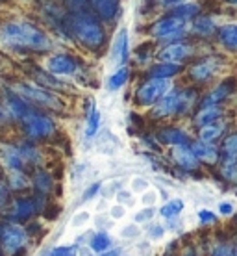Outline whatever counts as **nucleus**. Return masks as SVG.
<instances>
[{"instance_id":"obj_1","label":"nucleus","mask_w":237,"mask_h":256,"mask_svg":"<svg viewBox=\"0 0 237 256\" xmlns=\"http://www.w3.org/2000/svg\"><path fill=\"white\" fill-rule=\"evenodd\" d=\"M0 43L17 50H52V41L48 39V36L28 20H7L4 24H0Z\"/></svg>"},{"instance_id":"obj_2","label":"nucleus","mask_w":237,"mask_h":256,"mask_svg":"<svg viewBox=\"0 0 237 256\" xmlns=\"http://www.w3.org/2000/svg\"><path fill=\"white\" fill-rule=\"evenodd\" d=\"M65 28L80 45L89 50H100L106 45V30L104 24L96 19L93 10H85L80 13H69L65 17Z\"/></svg>"},{"instance_id":"obj_3","label":"nucleus","mask_w":237,"mask_h":256,"mask_svg":"<svg viewBox=\"0 0 237 256\" xmlns=\"http://www.w3.org/2000/svg\"><path fill=\"white\" fill-rule=\"evenodd\" d=\"M9 91L15 93L17 96H20L22 100H26V102L30 104V106H33L35 110L48 108V110H54V112L63 110L61 100L52 91H46L43 88H39V86H33V84H17Z\"/></svg>"},{"instance_id":"obj_4","label":"nucleus","mask_w":237,"mask_h":256,"mask_svg":"<svg viewBox=\"0 0 237 256\" xmlns=\"http://www.w3.org/2000/svg\"><path fill=\"white\" fill-rule=\"evenodd\" d=\"M28 245V232L22 224L0 221V249L4 256H17Z\"/></svg>"},{"instance_id":"obj_5","label":"nucleus","mask_w":237,"mask_h":256,"mask_svg":"<svg viewBox=\"0 0 237 256\" xmlns=\"http://www.w3.org/2000/svg\"><path fill=\"white\" fill-rule=\"evenodd\" d=\"M20 128H22L24 136L30 141H41L54 134V121L35 110V112H32L30 116L20 121Z\"/></svg>"},{"instance_id":"obj_6","label":"nucleus","mask_w":237,"mask_h":256,"mask_svg":"<svg viewBox=\"0 0 237 256\" xmlns=\"http://www.w3.org/2000/svg\"><path fill=\"white\" fill-rule=\"evenodd\" d=\"M186 32V22L180 20L174 15H165L161 19L154 20L150 26V34L152 38H156L158 41H173V39H180Z\"/></svg>"},{"instance_id":"obj_7","label":"nucleus","mask_w":237,"mask_h":256,"mask_svg":"<svg viewBox=\"0 0 237 256\" xmlns=\"http://www.w3.org/2000/svg\"><path fill=\"white\" fill-rule=\"evenodd\" d=\"M169 80H158V78H148L135 90V102L139 106H154L161 96L169 91Z\"/></svg>"},{"instance_id":"obj_8","label":"nucleus","mask_w":237,"mask_h":256,"mask_svg":"<svg viewBox=\"0 0 237 256\" xmlns=\"http://www.w3.org/2000/svg\"><path fill=\"white\" fill-rule=\"evenodd\" d=\"M178 91L180 90L167 91L165 95L152 106L150 117L156 119V121H161V119H167V117L178 116Z\"/></svg>"},{"instance_id":"obj_9","label":"nucleus","mask_w":237,"mask_h":256,"mask_svg":"<svg viewBox=\"0 0 237 256\" xmlns=\"http://www.w3.org/2000/svg\"><path fill=\"white\" fill-rule=\"evenodd\" d=\"M195 48H193L191 43L187 41H178V43H169L165 48H161L158 58L163 62V64H176L180 65V62L191 58Z\"/></svg>"},{"instance_id":"obj_10","label":"nucleus","mask_w":237,"mask_h":256,"mask_svg":"<svg viewBox=\"0 0 237 256\" xmlns=\"http://www.w3.org/2000/svg\"><path fill=\"white\" fill-rule=\"evenodd\" d=\"M78 69L76 65V60L72 58L71 54H54L48 58L46 62V70H48V74H58V76H71L74 74Z\"/></svg>"},{"instance_id":"obj_11","label":"nucleus","mask_w":237,"mask_h":256,"mask_svg":"<svg viewBox=\"0 0 237 256\" xmlns=\"http://www.w3.org/2000/svg\"><path fill=\"white\" fill-rule=\"evenodd\" d=\"M35 214H37V197L35 198L22 197V198H17V200L11 204L9 219H11V223L20 224L22 221L32 219Z\"/></svg>"},{"instance_id":"obj_12","label":"nucleus","mask_w":237,"mask_h":256,"mask_svg":"<svg viewBox=\"0 0 237 256\" xmlns=\"http://www.w3.org/2000/svg\"><path fill=\"white\" fill-rule=\"evenodd\" d=\"M219 69V60L217 58H206L199 64H195L189 69V80L195 84H206L210 82L213 76H215V72Z\"/></svg>"},{"instance_id":"obj_13","label":"nucleus","mask_w":237,"mask_h":256,"mask_svg":"<svg viewBox=\"0 0 237 256\" xmlns=\"http://www.w3.org/2000/svg\"><path fill=\"white\" fill-rule=\"evenodd\" d=\"M130 56V36L126 28H121L115 34L113 45H111V62L117 65V69L126 65V60Z\"/></svg>"},{"instance_id":"obj_14","label":"nucleus","mask_w":237,"mask_h":256,"mask_svg":"<svg viewBox=\"0 0 237 256\" xmlns=\"http://www.w3.org/2000/svg\"><path fill=\"white\" fill-rule=\"evenodd\" d=\"M2 108L6 110V114L9 116V119H17V121H22L24 117H28L32 112H35L33 106L22 100L20 96H17L15 93H7V96L4 98V106Z\"/></svg>"},{"instance_id":"obj_15","label":"nucleus","mask_w":237,"mask_h":256,"mask_svg":"<svg viewBox=\"0 0 237 256\" xmlns=\"http://www.w3.org/2000/svg\"><path fill=\"white\" fill-rule=\"evenodd\" d=\"M236 78H226L225 82L217 84L202 100V106H221L226 98H230V95L236 90Z\"/></svg>"},{"instance_id":"obj_16","label":"nucleus","mask_w":237,"mask_h":256,"mask_svg":"<svg viewBox=\"0 0 237 256\" xmlns=\"http://www.w3.org/2000/svg\"><path fill=\"white\" fill-rule=\"evenodd\" d=\"M171 158L184 171H197L200 167V162L195 158L189 145H186V147H173L171 148Z\"/></svg>"},{"instance_id":"obj_17","label":"nucleus","mask_w":237,"mask_h":256,"mask_svg":"<svg viewBox=\"0 0 237 256\" xmlns=\"http://www.w3.org/2000/svg\"><path fill=\"white\" fill-rule=\"evenodd\" d=\"M160 141L161 143H165L169 147H186V145H191L193 141L189 138L186 130H182V128H176V126H167L163 128L160 132Z\"/></svg>"},{"instance_id":"obj_18","label":"nucleus","mask_w":237,"mask_h":256,"mask_svg":"<svg viewBox=\"0 0 237 256\" xmlns=\"http://www.w3.org/2000/svg\"><path fill=\"white\" fill-rule=\"evenodd\" d=\"M189 147H191V152L195 154V158L200 164L215 166L219 162V148L215 145H208V143H202V141H193Z\"/></svg>"},{"instance_id":"obj_19","label":"nucleus","mask_w":237,"mask_h":256,"mask_svg":"<svg viewBox=\"0 0 237 256\" xmlns=\"http://www.w3.org/2000/svg\"><path fill=\"white\" fill-rule=\"evenodd\" d=\"M163 6L167 8H173V13L174 17H178L180 20H187L191 19H197L200 13V6L199 4H195V2H163Z\"/></svg>"},{"instance_id":"obj_20","label":"nucleus","mask_w":237,"mask_h":256,"mask_svg":"<svg viewBox=\"0 0 237 256\" xmlns=\"http://www.w3.org/2000/svg\"><path fill=\"white\" fill-rule=\"evenodd\" d=\"M91 8H95L93 13L96 15V19L100 20V22H109V20H113L121 13V4L119 2H102V0H98V2H91Z\"/></svg>"},{"instance_id":"obj_21","label":"nucleus","mask_w":237,"mask_h":256,"mask_svg":"<svg viewBox=\"0 0 237 256\" xmlns=\"http://www.w3.org/2000/svg\"><path fill=\"white\" fill-rule=\"evenodd\" d=\"M219 160L223 166H237V132L225 138L219 150Z\"/></svg>"},{"instance_id":"obj_22","label":"nucleus","mask_w":237,"mask_h":256,"mask_svg":"<svg viewBox=\"0 0 237 256\" xmlns=\"http://www.w3.org/2000/svg\"><path fill=\"white\" fill-rule=\"evenodd\" d=\"M221 117H223V106H200L193 117V122L199 128H202L206 124L221 121Z\"/></svg>"},{"instance_id":"obj_23","label":"nucleus","mask_w":237,"mask_h":256,"mask_svg":"<svg viewBox=\"0 0 237 256\" xmlns=\"http://www.w3.org/2000/svg\"><path fill=\"white\" fill-rule=\"evenodd\" d=\"M217 41L228 52H237V24H225L217 30Z\"/></svg>"},{"instance_id":"obj_24","label":"nucleus","mask_w":237,"mask_h":256,"mask_svg":"<svg viewBox=\"0 0 237 256\" xmlns=\"http://www.w3.org/2000/svg\"><path fill=\"white\" fill-rule=\"evenodd\" d=\"M225 122L217 121L212 122V124H206V126L199 128V141L202 143H208V145H213L215 141L221 140V136L225 134Z\"/></svg>"},{"instance_id":"obj_25","label":"nucleus","mask_w":237,"mask_h":256,"mask_svg":"<svg viewBox=\"0 0 237 256\" xmlns=\"http://www.w3.org/2000/svg\"><path fill=\"white\" fill-rule=\"evenodd\" d=\"M180 70H182V67L176 64H163V62H160V64H156L150 67V72H148V76L150 78H158V80H171V78H174L176 74H180Z\"/></svg>"},{"instance_id":"obj_26","label":"nucleus","mask_w":237,"mask_h":256,"mask_svg":"<svg viewBox=\"0 0 237 256\" xmlns=\"http://www.w3.org/2000/svg\"><path fill=\"white\" fill-rule=\"evenodd\" d=\"M193 32L200 36V38H212L213 34L217 32V26H215V20L208 15H200L193 20Z\"/></svg>"},{"instance_id":"obj_27","label":"nucleus","mask_w":237,"mask_h":256,"mask_svg":"<svg viewBox=\"0 0 237 256\" xmlns=\"http://www.w3.org/2000/svg\"><path fill=\"white\" fill-rule=\"evenodd\" d=\"M130 74H132V69L128 65H122L115 72H111V76L108 78V90L109 91H119L122 86H126L130 80Z\"/></svg>"},{"instance_id":"obj_28","label":"nucleus","mask_w":237,"mask_h":256,"mask_svg":"<svg viewBox=\"0 0 237 256\" xmlns=\"http://www.w3.org/2000/svg\"><path fill=\"white\" fill-rule=\"evenodd\" d=\"M111 236L108 232H95L89 240V249L96 254H102V252H108L111 250Z\"/></svg>"},{"instance_id":"obj_29","label":"nucleus","mask_w":237,"mask_h":256,"mask_svg":"<svg viewBox=\"0 0 237 256\" xmlns=\"http://www.w3.org/2000/svg\"><path fill=\"white\" fill-rule=\"evenodd\" d=\"M32 184V180L26 176L24 171H9L7 173V190L11 192H24Z\"/></svg>"},{"instance_id":"obj_30","label":"nucleus","mask_w":237,"mask_h":256,"mask_svg":"<svg viewBox=\"0 0 237 256\" xmlns=\"http://www.w3.org/2000/svg\"><path fill=\"white\" fill-rule=\"evenodd\" d=\"M197 102V91L187 88L178 91V116H187L191 112L193 104Z\"/></svg>"},{"instance_id":"obj_31","label":"nucleus","mask_w":237,"mask_h":256,"mask_svg":"<svg viewBox=\"0 0 237 256\" xmlns=\"http://www.w3.org/2000/svg\"><path fill=\"white\" fill-rule=\"evenodd\" d=\"M33 186H35V192H39L41 195L52 192V186H54L52 174L46 173V171H37L33 176Z\"/></svg>"},{"instance_id":"obj_32","label":"nucleus","mask_w":237,"mask_h":256,"mask_svg":"<svg viewBox=\"0 0 237 256\" xmlns=\"http://www.w3.org/2000/svg\"><path fill=\"white\" fill-rule=\"evenodd\" d=\"M98 128H100V112L96 110V106H91L87 114V122H85V136L87 138L96 136Z\"/></svg>"},{"instance_id":"obj_33","label":"nucleus","mask_w":237,"mask_h":256,"mask_svg":"<svg viewBox=\"0 0 237 256\" xmlns=\"http://www.w3.org/2000/svg\"><path fill=\"white\" fill-rule=\"evenodd\" d=\"M184 206L186 204H184V200H182V198H173V200H169V202H165V204L161 206L160 214L165 219H174L180 212L184 210Z\"/></svg>"},{"instance_id":"obj_34","label":"nucleus","mask_w":237,"mask_h":256,"mask_svg":"<svg viewBox=\"0 0 237 256\" xmlns=\"http://www.w3.org/2000/svg\"><path fill=\"white\" fill-rule=\"evenodd\" d=\"M76 245H58L52 250H48V256H76Z\"/></svg>"},{"instance_id":"obj_35","label":"nucleus","mask_w":237,"mask_h":256,"mask_svg":"<svg viewBox=\"0 0 237 256\" xmlns=\"http://www.w3.org/2000/svg\"><path fill=\"white\" fill-rule=\"evenodd\" d=\"M156 216V210L154 208H145V210H141L139 214H135V224H145L148 223V221H152V218Z\"/></svg>"},{"instance_id":"obj_36","label":"nucleus","mask_w":237,"mask_h":256,"mask_svg":"<svg viewBox=\"0 0 237 256\" xmlns=\"http://www.w3.org/2000/svg\"><path fill=\"white\" fill-rule=\"evenodd\" d=\"M210 256H234V254H232V245L225 244V242H221V244H217L215 247H213L212 254H210Z\"/></svg>"},{"instance_id":"obj_37","label":"nucleus","mask_w":237,"mask_h":256,"mask_svg":"<svg viewBox=\"0 0 237 256\" xmlns=\"http://www.w3.org/2000/svg\"><path fill=\"white\" fill-rule=\"evenodd\" d=\"M221 174H223L228 182H232V184H237V166H223V169H221Z\"/></svg>"},{"instance_id":"obj_38","label":"nucleus","mask_w":237,"mask_h":256,"mask_svg":"<svg viewBox=\"0 0 237 256\" xmlns=\"http://www.w3.org/2000/svg\"><path fill=\"white\" fill-rule=\"evenodd\" d=\"M199 221L200 224H212V223H217V218H215V214L212 210H200Z\"/></svg>"},{"instance_id":"obj_39","label":"nucleus","mask_w":237,"mask_h":256,"mask_svg":"<svg viewBox=\"0 0 237 256\" xmlns=\"http://www.w3.org/2000/svg\"><path fill=\"white\" fill-rule=\"evenodd\" d=\"M100 188H102V184H100V182H95V184H91L89 188H87V190H85V192H83V200H91V198L95 197L96 193L100 192Z\"/></svg>"},{"instance_id":"obj_40","label":"nucleus","mask_w":237,"mask_h":256,"mask_svg":"<svg viewBox=\"0 0 237 256\" xmlns=\"http://www.w3.org/2000/svg\"><path fill=\"white\" fill-rule=\"evenodd\" d=\"M148 236L152 238V240H160L163 236V226L160 224H156V226H150V230H148Z\"/></svg>"},{"instance_id":"obj_41","label":"nucleus","mask_w":237,"mask_h":256,"mask_svg":"<svg viewBox=\"0 0 237 256\" xmlns=\"http://www.w3.org/2000/svg\"><path fill=\"white\" fill-rule=\"evenodd\" d=\"M7 200H9V190H7V188L0 182V204L4 206Z\"/></svg>"},{"instance_id":"obj_42","label":"nucleus","mask_w":237,"mask_h":256,"mask_svg":"<svg viewBox=\"0 0 237 256\" xmlns=\"http://www.w3.org/2000/svg\"><path fill=\"white\" fill-rule=\"evenodd\" d=\"M219 212H221L223 216H232V214H234V206H232L230 202H221V204H219Z\"/></svg>"},{"instance_id":"obj_43","label":"nucleus","mask_w":237,"mask_h":256,"mask_svg":"<svg viewBox=\"0 0 237 256\" xmlns=\"http://www.w3.org/2000/svg\"><path fill=\"white\" fill-rule=\"evenodd\" d=\"M9 121H11V119H9V116L6 114V110L0 106V128H4Z\"/></svg>"},{"instance_id":"obj_44","label":"nucleus","mask_w":237,"mask_h":256,"mask_svg":"<svg viewBox=\"0 0 237 256\" xmlns=\"http://www.w3.org/2000/svg\"><path fill=\"white\" fill-rule=\"evenodd\" d=\"M119 254H121L119 249H111V250H108V252H102V254H98V256H119Z\"/></svg>"},{"instance_id":"obj_45","label":"nucleus","mask_w":237,"mask_h":256,"mask_svg":"<svg viewBox=\"0 0 237 256\" xmlns=\"http://www.w3.org/2000/svg\"><path fill=\"white\" fill-rule=\"evenodd\" d=\"M230 245H232V254L237 256V238L234 240V244H230Z\"/></svg>"},{"instance_id":"obj_46","label":"nucleus","mask_w":237,"mask_h":256,"mask_svg":"<svg viewBox=\"0 0 237 256\" xmlns=\"http://www.w3.org/2000/svg\"><path fill=\"white\" fill-rule=\"evenodd\" d=\"M186 256H197V254H195V250H189V252H187Z\"/></svg>"},{"instance_id":"obj_47","label":"nucleus","mask_w":237,"mask_h":256,"mask_svg":"<svg viewBox=\"0 0 237 256\" xmlns=\"http://www.w3.org/2000/svg\"><path fill=\"white\" fill-rule=\"evenodd\" d=\"M0 256H4V252H2V249H0Z\"/></svg>"},{"instance_id":"obj_48","label":"nucleus","mask_w":237,"mask_h":256,"mask_svg":"<svg viewBox=\"0 0 237 256\" xmlns=\"http://www.w3.org/2000/svg\"><path fill=\"white\" fill-rule=\"evenodd\" d=\"M43 256H48V252H45V254H43Z\"/></svg>"}]
</instances>
